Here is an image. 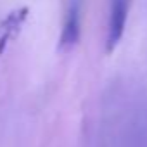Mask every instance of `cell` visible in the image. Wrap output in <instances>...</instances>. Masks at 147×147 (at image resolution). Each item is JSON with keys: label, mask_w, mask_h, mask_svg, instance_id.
<instances>
[{"label": "cell", "mask_w": 147, "mask_h": 147, "mask_svg": "<svg viewBox=\"0 0 147 147\" xmlns=\"http://www.w3.org/2000/svg\"><path fill=\"white\" fill-rule=\"evenodd\" d=\"M130 0H111L109 11V23H107V38H106V50L113 52L118 42L123 36L126 16H128Z\"/></svg>", "instance_id": "1"}, {"label": "cell", "mask_w": 147, "mask_h": 147, "mask_svg": "<svg viewBox=\"0 0 147 147\" xmlns=\"http://www.w3.org/2000/svg\"><path fill=\"white\" fill-rule=\"evenodd\" d=\"M80 30H82V2L80 0H71L66 19H64L61 40H59L61 49H67L75 45L80 40Z\"/></svg>", "instance_id": "2"}]
</instances>
